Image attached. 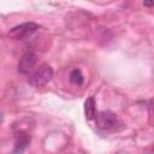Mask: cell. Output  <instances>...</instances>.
I'll return each mask as SVG.
<instances>
[{"label": "cell", "instance_id": "obj_1", "mask_svg": "<svg viewBox=\"0 0 154 154\" xmlns=\"http://www.w3.org/2000/svg\"><path fill=\"white\" fill-rule=\"evenodd\" d=\"M52 77H53V69L48 64H42L30 76L29 83L35 88H40V87H43L45 84H47Z\"/></svg>", "mask_w": 154, "mask_h": 154}, {"label": "cell", "instance_id": "obj_2", "mask_svg": "<svg viewBox=\"0 0 154 154\" xmlns=\"http://www.w3.org/2000/svg\"><path fill=\"white\" fill-rule=\"evenodd\" d=\"M95 118H96V126L102 131L114 130L119 124L117 116L109 111H102Z\"/></svg>", "mask_w": 154, "mask_h": 154}, {"label": "cell", "instance_id": "obj_3", "mask_svg": "<svg viewBox=\"0 0 154 154\" xmlns=\"http://www.w3.org/2000/svg\"><path fill=\"white\" fill-rule=\"evenodd\" d=\"M38 29V25L34 22H26L22 23L14 28H12L8 32V35L14 40H24L29 37L31 34H34Z\"/></svg>", "mask_w": 154, "mask_h": 154}, {"label": "cell", "instance_id": "obj_4", "mask_svg": "<svg viewBox=\"0 0 154 154\" xmlns=\"http://www.w3.org/2000/svg\"><path fill=\"white\" fill-rule=\"evenodd\" d=\"M37 63V57L34 52H25L18 61V72L22 75L28 73Z\"/></svg>", "mask_w": 154, "mask_h": 154}, {"label": "cell", "instance_id": "obj_5", "mask_svg": "<svg viewBox=\"0 0 154 154\" xmlns=\"http://www.w3.org/2000/svg\"><path fill=\"white\" fill-rule=\"evenodd\" d=\"M29 136L28 134L23 132V131H19L17 134V140H16V146H14V154H18V153H22L26 146L29 144Z\"/></svg>", "mask_w": 154, "mask_h": 154}, {"label": "cell", "instance_id": "obj_6", "mask_svg": "<svg viewBox=\"0 0 154 154\" xmlns=\"http://www.w3.org/2000/svg\"><path fill=\"white\" fill-rule=\"evenodd\" d=\"M84 114L89 120L96 117V103L93 96H89L84 102Z\"/></svg>", "mask_w": 154, "mask_h": 154}, {"label": "cell", "instance_id": "obj_7", "mask_svg": "<svg viewBox=\"0 0 154 154\" xmlns=\"http://www.w3.org/2000/svg\"><path fill=\"white\" fill-rule=\"evenodd\" d=\"M70 81L71 83H73L75 85H82L83 82H84V77L81 72L79 69H73L71 72H70Z\"/></svg>", "mask_w": 154, "mask_h": 154}, {"label": "cell", "instance_id": "obj_8", "mask_svg": "<svg viewBox=\"0 0 154 154\" xmlns=\"http://www.w3.org/2000/svg\"><path fill=\"white\" fill-rule=\"evenodd\" d=\"M144 5H146V6H152L153 2H144Z\"/></svg>", "mask_w": 154, "mask_h": 154}]
</instances>
